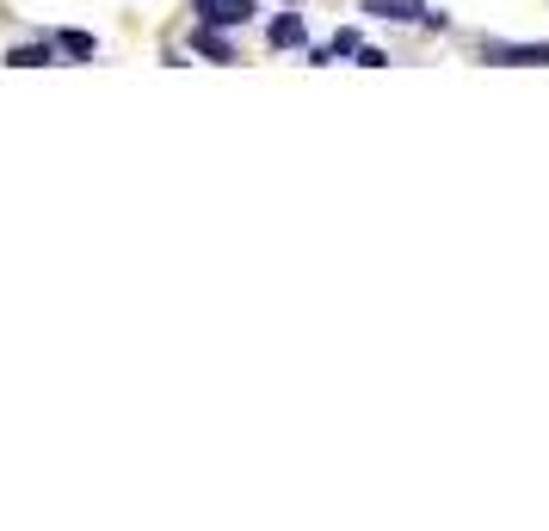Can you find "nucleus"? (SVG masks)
<instances>
[{
    "label": "nucleus",
    "mask_w": 549,
    "mask_h": 531,
    "mask_svg": "<svg viewBox=\"0 0 549 531\" xmlns=\"http://www.w3.org/2000/svg\"><path fill=\"white\" fill-rule=\"evenodd\" d=\"M358 13L389 19V25H426V13H432V7H420V0H364Z\"/></svg>",
    "instance_id": "obj_5"
},
{
    "label": "nucleus",
    "mask_w": 549,
    "mask_h": 531,
    "mask_svg": "<svg viewBox=\"0 0 549 531\" xmlns=\"http://www.w3.org/2000/svg\"><path fill=\"white\" fill-rule=\"evenodd\" d=\"M56 56H62L56 38H31V44H13V50H7V68H50Z\"/></svg>",
    "instance_id": "obj_6"
},
{
    "label": "nucleus",
    "mask_w": 549,
    "mask_h": 531,
    "mask_svg": "<svg viewBox=\"0 0 549 531\" xmlns=\"http://www.w3.org/2000/svg\"><path fill=\"white\" fill-rule=\"evenodd\" d=\"M284 7H303V0H284Z\"/></svg>",
    "instance_id": "obj_10"
},
{
    "label": "nucleus",
    "mask_w": 549,
    "mask_h": 531,
    "mask_svg": "<svg viewBox=\"0 0 549 531\" xmlns=\"http://www.w3.org/2000/svg\"><path fill=\"white\" fill-rule=\"evenodd\" d=\"M260 0H192V19L198 25H223V31H247Z\"/></svg>",
    "instance_id": "obj_1"
},
{
    "label": "nucleus",
    "mask_w": 549,
    "mask_h": 531,
    "mask_svg": "<svg viewBox=\"0 0 549 531\" xmlns=\"http://www.w3.org/2000/svg\"><path fill=\"white\" fill-rule=\"evenodd\" d=\"M358 68H389V56H383L377 44H364V50H358Z\"/></svg>",
    "instance_id": "obj_9"
},
{
    "label": "nucleus",
    "mask_w": 549,
    "mask_h": 531,
    "mask_svg": "<svg viewBox=\"0 0 549 531\" xmlns=\"http://www.w3.org/2000/svg\"><path fill=\"white\" fill-rule=\"evenodd\" d=\"M56 44H62V56H75V62H93L99 56V38H93V31H75V25L56 31Z\"/></svg>",
    "instance_id": "obj_7"
},
{
    "label": "nucleus",
    "mask_w": 549,
    "mask_h": 531,
    "mask_svg": "<svg viewBox=\"0 0 549 531\" xmlns=\"http://www.w3.org/2000/svg\"><path fill=\"white\" fill-rule=\"evenodd\" d=\"M482 62H494V68H549V44H500V38H488Z\"/></svg>",
    "instance_id": "obj_2"
},
{
    "label": "nucleus",
    "mask_w": 549,
    "mask_h": 531,
    "mask_svg": "<svg viewBox=\"0 0 549 531\" xmlns=\"http://www.w3.org/2000/svg\"><path fill=\"white\" fill-rule=\"evenodd\" d=\"M327 50H334V56H358V50H364V38H358L352 25H340V31H334V44H327Z\"/></svg>",
    "instance_id": "obj_8"
},
{
    "label": "nucleus",
    "mask_w": 549,
    "mask_h": 531,
    "mask_svg": "<svg viewBox=\"0 0 549 531\" xmlns=\"http://www.w3.org/2000/svg\"><path fill=\"white\" fill-rule=\"evenodd\" d=\"M192 50H198V56H210V62H235V56H241V50H235V38H229L223 25H198V19H192Z\"/></svg>",
    "instance_id": "obj_4"
},
{
    "label": "nucleus",
    "mask_w": 549,
    "mask_h": 531,
    "mask_svg": "<svg viewBox=\"0 0 549 531\" xmlns=\"http://www.w3.org/2000/svg\"><path fill=\"white\" fill-rule=\"evenodd\" d=\"M266 44H272V50H309V25H303V13H297V7L272 13V25H266Z\"/></svg>",
    "instance_id": "obj_3"
}]
</instances>
